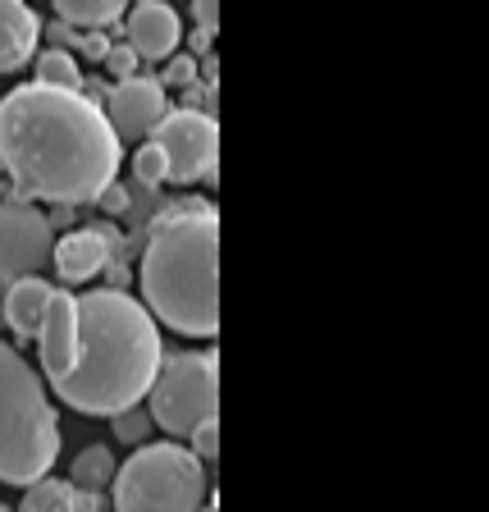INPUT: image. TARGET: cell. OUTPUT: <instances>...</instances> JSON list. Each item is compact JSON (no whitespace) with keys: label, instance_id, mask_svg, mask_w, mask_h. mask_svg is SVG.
<instances>
[{"label":"cell","instance_id":"cell-1","mask_svg":"<svg viewBox=\"0 0 489 512\" xmlns=\"http://www.w3.org/2000/svg\"><path fill=\"white\" fill-rule=\"evenodd\" d=\"M32 339L51 394L87 416H110L128 403H142L165 352L156 316L119 284L92 293L51 288Z\"/></svg>","mask_w":489,"mask_h":512},{"label":"cell","instance_id":"cell-7","mask_svg":"<svg viewBox=\"0 0 489 512\" xmlns=\"http://www.w3.org/2000/svg\"><path fill=\"white\" fill-rule=\"evenodd\" d=\"M147 138L165 151V183H197L215 174L220 128L206 110H165Z\"/></svg>","mask_w":489,"mask_h":512},{"label":"cell","instance_id":"cell-23","mask_svg":"<svg viewBox=\"0 0 489 512\" xmlns=\"http://www.w3.org/2000/svg\"><path fill=\"white\" fill-rule=\"evenodd\" d=\"M192 19H197V28L206 37H215V28H220V0H192Z\"/></svg>","mask_w":489,"mask_h":512},{"label":"cell","instance_id":"cell-11","mask_svg":"<svg viewBox=\"0 0 489 512\" xmlns=\"http://www.w3.org/2000/svg\"><path fill=\"white\" fill-rule=\"evenodd\" d=\"M179 37H183V23L165 0H138L128 10L124 42L138 51V60H165V55H174L179 51Z\"/></svg>","mask_w":489,"mask_h":512},{"label":"cell","instance_id":"cell-13","mask_svg":"<svg viewBox=\"0 0 489 512\" xmlns=\"http://www.w3.org/2000/svg\"><path fill=\"white\" fill-rule=\"evenodd\" d=\"M101 503H106V494L78 490L74 480H55L51 471L23 485V508L28 512H96Z\"/></svg>","mask_w":489,"mask_h":512},{"label":"cell","instance_id":"cell-14","mask_svg":"<svg viewBox=\"0 0 489 512\" xmlns=\"http://www.w3.org/2000/svg\"><path fill=\"white\" fill-rule=\"evenodd\" d=\"M46 293L51 284L37 275H19L5 284V325L14 330V339H32L37 334V320H42V307H46Z\"/></svg>","mask_w":489,"mask_h":512},{"label":"cell","instance_id":"cell-24","mask_svg":"<svg viewBox=\"0 0 489 512\" xmlns=\"http://www.w3.org/2000/svg\"><path fill=\"white\" fill-rule=\"evenodd\" d=\"M0 316H5V279H0ZM5 325V320H0Z\"/></svg>","mask_w":489,"mask_h":512},{"label":"cell","instance_id":"cell-18","mask_svg":"<svg viewBox=\"0 0 489 512\" xmlns=\"http://www.w3.org/2000/svg\"><path fill=\"white\" fill-rule=\"evenodd\" d=\"M110 421H115V439H124V444H142L156 430V421H151V412L142 403H128L119 412H110Z\"/></svg>","mask_w":489,"mask_h":512},{"label":"cell","instance_id":"cell-21","mask_svg":"<svg viewBox=\"0 0 489 512\" xmlns=\"http://www.w3.org/2000/svg\"><path fill=\"white\" fill-rule=\"evenodd\" d=\"M188 439H192V453H197V458H206V462H211L215 453H220V426H215V416H206V421H197V426L188 430Z\"/></svg>","mask_w":489,"mask_h":512},{"label":"cell","instance_id":"cell-16","mask_svg":"<svg viewBox=\"0 0 489 512\" xmlns=\"http://www.w3.org/2000/svg\"><path fill=\"white\" fill-rule=\"evenodd\" d=\"M115 453H110L106 444H92V448H83L74 458V467H69V480H74L78 490H110V480H115Z\"/></svg>","mask_w":489,"mask_h":512},{"label":"cell","instance_id":"cell-12","mask_svg":"<svg viewBox=\"0 0 489 512\" xmlns=\"http://www.w3.org/2000/svg\"><path fill=\"white\" fill-rule=\"evenodd\" d=\"M42 23L23 0H0V74H14L37 55Z\"/></svg>","mask_w":489,"mask_h":512},{"label":"cell","instance_id":"cell-10","mask_svg":"<svg viewBox=\"0 0 489 512\" xmlns=\"http://www.w3.org/2000/svg\"><path fill=\"white\" fill-rule=\"evenodd\" d=\"M115 252H119L115 229H74L60 243H51V261H55L60 284H87V279H96L115 261Z\"/></svg>","mask_w":489,"mask_h":512},{"label":"cell","instance_id":"cell-19","mask_svg":"<svg viewBox=\"0 0 489 512\" xmlns=\"http://www.w3.org/2000/svg\"><path fill=\"white\" fill-rule=\"evenodd\" d=\"M133 179H138L142 188H160V183H165V151H160L156 142H142V147L133 151Z\"/></svg>","mask_w":489,"mask_h":512},{"label":"cell","instance_id":"cell-5","mask_svg":"<svg viewBox=\"0 0 489 512\" xmlns=\"http://www.w3.org/2000/svg\"><path fill=\"white\" fill-rule=\"evenodd\" d=\"M211 499L206 494L202 458L183 444H147L115 467L110 503L119 512H192Z\"/></svg>","mask_w":489,"mask_h":512},{"label":"cell","instance_id":"cell-9","mask_svg":"<svg viewBox=\"0 0 489 512\" xmlns=\"http://www.w3.org/2000/svg\"><path fill=\"white\" fill-rule=\"evenodd\" d=\"M101 110H106L110 128H115L119 138H147L151 128L160 124V115L170 110V101H165V87L156 78L128 74V78H115Z\"/></svg>","mask_w":489,"mask_h":512},{"label":"cell","instance_id":"cell-3","mask_svg":"<svg viewBox=\"0 0 489 512\" xmlns=\"http://www.w3.org/2000/svg\"><path fill=\"white\" fill-rule=\"evenodd\" d=\"M142 307L183 339L220 334V215L183 197L156 215L142 247Z\"/></svg>","mask_w":489,"mask_h":512},{"label":"cell","instance_id":"cell-6","mask_svg":"<svg viewBox=\"0 0 489 512\" xmlns=\"http://www.w3.org/2000/svg\"><path fill=\"white\" fill-rule=\"evenodd\" d=\"M147 412L165 435H188L197 421L220 412V362L215 352H160L147 384Z\"/></svg>","mask_w":489,"mask_h":512},{"label":"cell","instance_id":"cell-15","mask_svg":"<svg viewBox=\"0 0 489 512\" xmlns=\"http://www.w3.org/2000/svg\"><path fill=\"white\" fill-rule=\"evenodd\" d=\"M128 10V0H55V14L74 28H110Z\"/></svg>","mask_w":489,"mask_h":512},{"label":"cell","instance_id":"cell-8","mask_svg":"<svg viewBox=\"0 0 489 512\" xmlns=\"http://www.w3.org/2000/svg\"><path fill=\"white\" fill-rule=\"evenodd\" d=\"M51 215L32 202H0V279L10 284L19 275H37L51 261Z\"/></svg>","mask_w":489,"mask_h":512},{"label":"cell","instance_id":"cell-22","mask_svg":"<svg viewBox=\"0 0 489 512\" xmlns=\"http://www.w3.org/2000/svg\"><path fill=\"white\" fill-rule=\"evenodd\" d=\"M170 60V69H165V83L170 87H192L197 83V60L192 55H165Z\"/></svg>","mask_w":489,"mask_h":512},{"label":"cell","instance_id":"cell-2","mask_svg":"<svg viewBox=\"0 0 489 512\" xmlns=\"http://www.w3.org/2000/svg\"><path fill=\"white\" fill-rule=\"evenodd\" d=\"M0 170L51 206H87L119 174V133L87 92L23 83L0 96Z\"/></svg>","mask_w":489,"mask_h":512},{"label":"cell","instance_id":"cell-20","mask_svg":"<svg viewBox=\"0 0 489 512\" xmlns=\"http://www.w3.org/2000/svg\"><path fill=\"white\" fill-rule=\"evenodd\" d=\"M101 64H106V74L128 78V74H138V51H133L128 42H110L106 55H101Z\"/></svg>","mask_w":489,"mask_h":512},{"label":"cell","instance_id":"cell-17","mask_svg":"<svg viewBox=\"0 0 489 512\" xmlns=\"http://www.w3.org/2000/svg\"><path fill=\"white\" fill-rule=\"evenodd\" d=\"M37 78L51 83V87H74V92H83L87 87V78L78 74V60L64 51V46H51V51L37 55Z\"/></svg>","mask_w":489,"mask_h":512},{"label":"cell","instance_id":"cell-4","mask_svg":"<svg viewBox=\"0 0 489 512\" xmlns=\"http://www.w3.org/2000/svg\"><path fill=\"white\" fill-rule=\"evenodd\" d=\"M60 458V421H55L46 380L0 339V485H32Z\"/></svg>","mask_w":489,"mask_h":512}]
</instances>
